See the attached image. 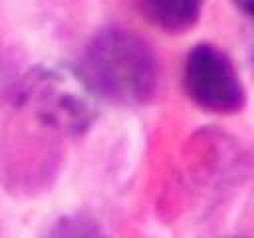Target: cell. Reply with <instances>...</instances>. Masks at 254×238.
<instances>
[{
	"instance_id": "6da1fadb",
	"label": "cell",
	"mask_w": 254,
	"mask_h": 238,
	"mask_svg": "<svg viewBox=\"0 0 254 238\" xmlns=\"http://www.w3.org/2000/svg\"><path fill=\"white\" fill-rule=\"evenodd\" d=\"M89 91L113 105H147L159 87V61L153 48L135 32L109 26L83 48L75 67Z\"/></svg>"
},
{
	"instance_id": "7a4b0ae2",
	"label": "cell",
	"mask_w": 254,
	"mask_h": 238,
	"mask_svg": "<svg viewBox=\"0 0 254 238\" xmlns=\"http://www.w3.org/2000/svg\"><path fill=\"white\" fill-rule=\"evenodd\" d=\"M16 103L58 135L81 137L97 119V97L75 69L36 67L18 85Z\"/></svg>"
},
{
	"instance_id": "3957f363",
	"label": "cell",
	"mask_w": 254,
	"mask_h": 238,
	"mask_svg": "<svg viewBox=\"0 0 254 238\" xmlns=\"http://www.w3.org/2000/svg\"><path fill=\"white\" fill-rule=\"evenodd\" d=\"M183 85L196 107L214 115H234L246 103V91L232 60L212 44H198L189 52Z\"/></svg>"
},
{
	"instance_id": "277c9868",
	"label": "cell",
	"mask_w": 254,
	"mask_h": 238,
	"mask_svg": "<svg viewBox=\"0 0 254 238\" xmlns=\"http://www.w3.org/2000/svg\"><path fill=\"white\" fill-rule=\"evenodd\" d=\"M204 0H139L143 16L167 34L190 30L202 12Z\"/></svg>"
},
{
	"instance_id": "5b68a950",
	"label": "cell",
	"mask_w": 254,
	"mask_h": 238,
	"mask_svg": "<svg viewBox=\"0 0 254 238\" xmlns=\"http://www.w3.org/2000/svg\"><path fill=\"white\" fill-rule=\"evenodd\" d=\"M244 14H248V16H252L254 18V0H232Z\"/></svg>"
}]
</instances>
